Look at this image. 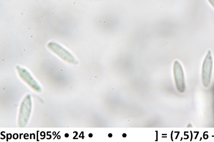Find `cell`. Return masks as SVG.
<instances>
[{"label": "cell", "instance_id": "6da1fadb", "mask_svg": "<svg viewBox=\"0 0 214 142\" xmlns=\"http://www.w3.org/2000/svg\"><path fill=\"white\" fill-rule=\"evenodd\" d=\"M213 64L211 51L209 50L203 62L202 69V80L203 85L205 87H208L210 84Z\"/></svg>", "mask_w": 214, "mask_h": 142}, {"label": "cell", "instance_id": "7a4b0ae2", "mask_svg": "<svg viewBox=\"0 0 214 142\" xmlns=\"http://www.w3.org/2000/svg\"><path fill=\"white\" fill-rule=\"evenodd\" d=\"M173 73L178 90L180 92H184L185 90L184 73L182 66L178 61L174 62Z\"/></svg>", "mask_w": 214, "mask_h": 142}, {"label": "cell", "instance_id": "3957f363", "mask_svg": "<svg viewBox=\"0 0 214 142\" xmlns=\"http://www.w3.org/2000/svg\"><path fill=\"white\" fill-rule=\"evenodd\" d=\"M48 46L49 49L66 62L71 63H75L76 62L72 55L58 44L50 42L48 44Z\"/></svg>", "mask_w": 214, "mask_h": 142}, {"label": "cell", "instance_id": "277c9868", "mask_svg": "<svg viewBox=\"0 0 214 142\" xmlns=\"http://www.w3.org/2000/svg\"><path fill=\"white\" fill-rule=\"evenodd\" d=\"M25 99L24 102L22 103L20 110V123L23 126V124L27 123L28 118L30 117L31 109V102L30 96H28Z\"/></svg>", "mask_w": 214, "mask_h": 142}, {"label": "cell", "instance_id": "5b68a950", "mask_svg": "<svg viewBox=\"0 0 214 142\" xmlns=\"http://www.w3.org/2000/svg\"><path fill=\"white\" fill-rule=\"evenodd\" d=\"M17 69L22 79L35 90L40 91V87L39 86V84H37V81L34 80L32 75L28 71H27L26 69L21 68L20 67H17Z\"/></svg>", "mask_w": 214, "mask_h": 142}, {"label": "cell", "instance_id": "8992f818", "mask_svg": "<svg viewBox=\"0 0 214 142\" xmlns=\"http://www.w3.org/2000/svg\"><path fill=\"white\" fill-rule=\"evenodd\" d=\"M210 4L214 8V0H208Z\"/></svg>", "mask_w": 214, "mask_h": 142}]
</instances>
